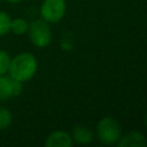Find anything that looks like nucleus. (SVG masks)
I'll return each mask as SVG.
<instances>
[{
  "mask_svg": "<svg viewBox=\"0 0 147 147\" xmlns=\"http://www.w3.org/2000/svg\"><path fill=\"white\" fill-rule=\"evenodd\" d=\"M8 71L13 79L24 83L34 76L37 71V60L30 53H21L10 60Z\"/></svg>",
  "mask_w": 147,
  "mask_h": 147,
  "instance_id": "nucleus-1",
  "label": "nucleus"
},
{
  "mask_svg": "<svg viewBox=\"0 0 147 147\" xmlns=\"http://www.w3.org/2000/svg\"><path fill=\"white\" fill-rule=\"evenodd\" d=\"M22 91V83L7 77L5 75L0 76V101L8 100L11 96H16Z\"/></svg>",
  "mask_w": 147,
  "mask_h": 147,
  "instance_id": "nucleus-5",
  "label": "nucleus"
},
{
  "mask_svg": "<svg viewBox=\"0 0 147 147\" xmlns=\"http://www.w3.org/2000/svg\"><path fill=\"white\" fill-rule=\"evenodd\" d=\"M28 28H29V24L23 18H15L14 21H11V24H10V30H13V32L16 34L25 33L28 31Z\"/></svg>",
  "mask_w": 147,
  "mask_h": 147,
  "instance_id": "nucleus-9",
  "label": "nucleus"
},
{
  "mask_svg": "<svg viewBox=\"0 0 147 147\" xmlns=\"http://www.w3.org/2000/svg\"><path fill=\"white\" fill-rule=\"evenodd\" d=\"M146 124H147V115H146Z\"/></svg>",
  "mask_w": 147,
  "mask_h": 147,
  "instance_id": "nucleus-14",
  "label": "nucleus"
},
{
  "mask_svg": "<svg viewBox=\"0 0 147 147\" xmlns=\"http://www.w3.org/2000/svg\"><path fill=\"white\" fill-rule=\"evenodd\" d=\"M71 138L78 144H88L93 139V132L86 126H76L72 130Z\"/></svg>",
  "mask_w": 147,
  "mask_h": 147,
  "instance_id": "nucleus-8",
  "label": "nucleus"
},
{
  "mask_svg": "<svg viewBox=\"0 0 147 147\" xmlns=\"http://www.w3.org/2000/svg\"><path fill=\"white\" fill-rule=\"evenodd\" d=\"M9 64H10V57L8 53L5 51H0V76L5 75L8 71Z\"/></svg>",
  "mask_w": 147,
  "mask_h": 147,
  "instance_id": "nucleus-12",
  "label": "nucleus"
},
{
  "mask_svg": "<svg viewBox=\"0 0 147 147\" xmlns=\"http://www.w3.org/2000/svg\"><path fill=\"white\" fill-rule=\"evenodd\" d=\"M7 1H9V2H18L21 0H7Z\"/></svg>",
  "mask_w": 147,
  "mask_h": 147,
  "instance_id": "nucleus-13",
  "label": "nucleus"
},
{
  "mask_svg": "<svg viewBox=\"0 0 147 147\" xmlns=\"http://www.w3.org/2000/svg\"><path fill=\"white\" fill-rule=\"evenodd\" d=\"M96 133L100 141L106 145H113L119 140L122 130L119 123L115 118L105 117L98 123Z\"/></svg>",
  "mask_w": 147,
  "mask_h": 147,
  "instance_id": "nucleus-2",
  "label": "nucleus"
},
{
  "mask_svg": "<svg viewBox=\"0 0 147 147\" xmlns=\"http://www.w3.org/2000/svg\"><path fill=\"white\" fill-rule=\"evenodd\" d=\"M28 30L30 40L37 47H46L52 40V33L46 21L34 20L29 24Z\"/></svg>",
  "mask_w": 147,
  "mask_h": 147,
  "instance_id": "nucleus-3",
  "label": "nucleus"
},
{
  "mask_svg": "<svg viewBox=\"0 0 147 147\" xmlns=\"http://www.w3.org/2000/svg\"><path fill=\"white\" fill-rule=\"evenodd\" d=\"M10 24L11 18L9 17V15L3 11H0V36L6 34L10 30Z\"/></svg>",
  "mask_w": 147,
  "mask_h": 147,
  "instance_id": "nucleus-10",
  "label": "nucleus"
},
{
  "mask_svg": "<svg viewBox=\"0 0 147 147\" xmlns=\"http://www.w3.org/2000/svg\"><path fill=\"white\" fill-rule=\"evenodd\" d=\"M72 145V138L69 133L63 131H55L51 133L45 141L46 147H70Z\"/></svg>",
  "mask_w": 147,
  "mask_h": 147,
  "instance_id": "nucleus-6",
  "label": "nucleus"
},
{
  "mask_svg": "<svg viewBox=\"0 0 147 147\" xmlns=\"http://www.w3.org/2000/svg\"><path fill=\"white\" fill-rule=\"evenodd\" d=\"M146 144H147V141H146L144 134L140 132H137V131L125 134L118 141L119 147H144V146H146Z\"/></svg>",
  "mask_w": 147,
  "mask_h": 147,
  "instance_id": "nucleus-7",
  "label": "nucleus"
},
{
  "mask_svg": "<svg viewBox=\"0 0 147 147\" xmlns=\"http://www.w3.org/2000/svg\"><path fill=\"white\" fill-rule=\"evenodd\" d=\"M11 118H13L11 113L7 108L0 107V130L9 126L11 123Z\"/></svg>",
  "mask_w": 147,
  "mask_h": 147,
  "instance_id": "nucleus-11",
  "label": "nucleus"
},
{
  "mask_svg": "<svg viewBox=\"0 0 147 147\" xmlns=\"http://www.w3.org/2000/svg\"><path fill=\"white\" fill-rule=\"evenodd\" d=\"M44 21L55 23L59 22L65 13V2L64 0H45L40 9Z\"/></svg>",
  "mask_w": 147,
  "mask_h": 147,
  "instance_id": "nucleus-4",
  "label": "nucleus"
}]
</instances>
